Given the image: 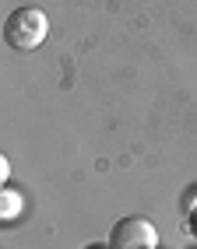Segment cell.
<instances>
[{"label": "cell", "instance_id": "cell-2", "mask_svg": "<svg viewBox=\"0 0 197 249\" xmlns=\"http://www.w3.org/2000/svg\"><path fill=\"white\" fill-rule=\"evenodd\" d=\"M158 246V231L148 218H120L109 231V249H155Z\"/></svg>", "mask_w": 197, "mask_h": 249}, {"label": "cell", "instance_id": "cell-1", "mask_svg": "<svg viewBox=\"0 0 197 249\" xmlns=\"http://www.w3.org/2000/svg\"><path fill=\"white\" fill-rule=\"evenodd\" d=\"M46 32H49V21H46V14H42L39 7H18V11H11L7 21H4V39H7V46H11V49H21V53L42 46Z\"/></svg>", "mask_w": 197, "mask_h": 249}]
</instances>
